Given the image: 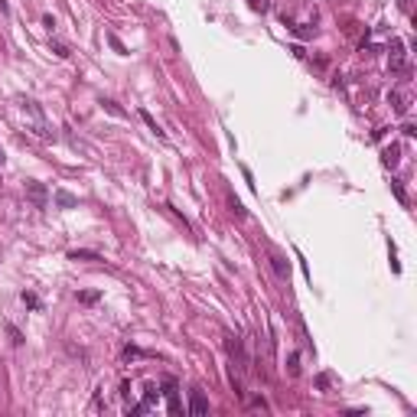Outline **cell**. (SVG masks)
I'll return each instance as SVG.
<instances>
[{"mask_svg":"<svg viewBox=\"0 0 417 417\" xmlns=\"http://www.w3.org/2000/svg\"><path fill=\"white\" fill-rule=\"evenodd\" d=\"M23 303H26V307H33V310L39 307V300H36V297H33V294H23Z\"/></svg>","mask_w":417,"mask_h":417,"instance_id":"19","label":"cell"},{"mask_svg":"<svg viewBox=\"0 0 417 417\" xmlns=\"http://www.w3.org/2000/svg\"><path fill=\"white\" fill-rule=\"evenodd\" d=\"M267 258H270V267H274V274L281 277V281H287V277H290V261L284 258L277 248H267Z\"/></svg>","mask_w":417,"mask_h":417,"instance_id":"3","label":"cell"},{"mask_svg":"<svg viewBox=\"0 0 417 417\" xmlns=\"http://www.w3.org/2000/svg\"><path fill=\"white\" fill-rule=\"evenodd\" d=\"M68 258L72 261H101L98 251H68Z\"/></svg>","mask_w":417,"mask_h":417,"instance_id":"11","label":"cell"},{"mask_svg":"<svg viewBox=\"0 0 417 417\" xmlns=\"http://www.w3.org/2000/svg\"><path fill=\"white\" fill-rule=\"evenodd\" d=\"M0 163H4V150H0Z\"/></svg>","mask_w":417,"mask_h":417,"instance_id":"22","label":"cell"},{"mask_svg":"<svg viewBox=\"0 0 417 417\" xmlns=\"http://www.w3.org/2000/svg\"><path fill=\"white\" fill-rule=\"evenodd\" d=\"M101 108L108 111V114H114V117H127V111H124L117 101H111V98H101Z\"/></svg>","mask_w":417,"mask_h":417,"instance_id":"9","label":"cell"},{"mask_svg":"<svg viewBox=\"0 0 417 417\" xmlns=\"http://www.w3.org/2000/svg\"><path fill=\"white\" fill-rule=\"evenodd\" d=\"M141 117H144V124H147V127H150V130H154V134L160 137V141H166V134H163V130H160V124H157V121H154V117H150V114H147V111H141Z\"/></svg>","mask_w":417,"mask_h":417,"instance_id":"12","label":"cell"},{"mask_svg":"<svg viewBox=\"0 0 417 417\" xmlns=\"http://www.w3.org/2000/svg\"><path fill=\"white\" fill-rule=\"evenodd\" d=\"M0 13H4V17L10 13V4H7V0H0Z\"/></svg>","mask_w":417,"mask_h":417,"instance_id":"21","label":"cell"},{"mask_svg":"<svg viewBox=\"0 0 417 417\" xmlns=\"http://www.w3.org/2000/svg\"><path fill=\"white\" fill-rule=\"evenodd\" d=\"M388 101H391L394 114H401V117H404L407 111H411V92H407V88H391V95H388Z\"/></svg>","mask_w":417,"mask_h":417,"instance_id":"2","label":"cell"},{"mask_svg":"<svg viewBox=\"0 0 417 417\" xmlns=\"http://www.w3.org/2000/svg\"><path fill=\"white\" fill-rule=\"evenodd\" d=\"M20 111H23V117H26V124H30V130L36 137H43V141H55V130L49 127V121H46V114H43V108H39L33 98H20Z\"/></svg>","mask_w":417,"mask_h":417,"instance_id":"1","label":"cell"},{"mask_svg":"<svg viewBox=\"0 0 417 417\" xmlns=\"http://www.w3.org/2000/svg\"><path fill=\"white\" fill-rule=\"evenodd\" d=\"M251 10H258V13H267V10H270V4H267V0H251Z\"/></svg>","mask_w":417,"mask_h":417,"instance_id":"16","label":"cell"},{"mask_svg":"<svg viewBox=\"0 0 417 417\" xmlns=\"http://www.w3.org/2000/svg\"><path fill=\"white\" fill-rule=\"evenodd\" d=\"M228 356H232V362L238 365V368H248V356H245V349H241V339L238 336H228Z\"/></svg>","mask_w":417,"mask_h":417,"instance_id":"5","label":"cell"},{"mask_svg":"<svg viewBox=\"0 0 417 417\" xmlns=\"http://www.w3.org/2000/svg\"><path fill=\"white\" fill-rule=\"evenodd\" d=\"M26 196H30V199H33V205H39V208L49 202V192H46V186H43V183H36V179H26Z\"/></svg>","mask_w":417,"mask_h":417,"instance_id":"4","label":"cell"},{"mask_svg":"<svg viewBox=\"0 0 417 417\" xmlns=\"http://www.w3.org/2000/svg\"><path fill=\"white\" fill-rule=\"evenodd\" d=\"M79 300L82 303H98V294H95V290H85V294H79Z\"/></svg>","mask_w":417,"mask_h":417,"instance_id":"15","label":"cell"},{"mask_svg":"<svg viewBox=\"0 0 417 417\" xmlns=\"http://www.w3.org/2000/svg\"><path fill=\"white\" fill-rule=\"evenodd\" d=\"M49 46H52V52L59 55V59H68V49H65V46H62V43H49Z\"/></svg>","mask_w":417,"mask_h":417,"instance_id":"17","label":"cell"},{"mask_svg":"<svg viewBox=\"0 0 417 417\" xmlns=\"http://www.w3.org/2000/svg\"><path fill=\"white\" fill-rule=\"evenodd\" d=\"M166 404H170V414H179V398H176V385L173 381H166Z\"/></svg>","mask_w":417,"mask_h":417,"instance_id":"8","label":"cell"},{"mask_svg":"<svg viewBox=\"0 0 417 417\" xmlns=\"http://www.w3.org/2000/svg\"><path fill=\"white\" fill-rule=\"evenodd\" d=\"M0 186H4V179H0Z\"/></svg>","mask_w":417,"mask_h":417,"instance_id":"23","label":"cell"},{"mask_svg":"<svg viewBox=\"0 0 417 417\" xmlns=\"http://www.w3.org/2000/svg\"><path fill=\"white\" fill-rule=\"evenodd\" d=\"M391 189H394V196H398L401 202H407V196H404V189H401V183H398V179H391Z\"/></svg>","mask_w":417,"mask_h":417,"instance_id":"18","label":"cell"},{"mask_svg":"<svg viewBox=\"0 0 417 417\" xmlns=\"http://www.w3.org/2000/svg\"><path fill=\"white\" fill-rule=\"evenodd\" d=\"M55 202L65 205V208H72L75 205V196H68V192H55Z\"/></svg>","mask_w":417,"mask_h":417,"instance_id":"13","label":"cell"},{"mask_svg":"<svg viewBox=\"0 0 417 417\" xmlns=\"http://www.w3.org/2000/svg\"><path fill=\"white\" fill-rule=\"evenodd\" d=\"M189 414H208V401H205V394L202 391H192V398H189Z\"/></svg>","mask_w":417,"mask_h":417,"instance_id":"7","label":"cell"},{"mask_svg":"<svg viewBox=\"0 0 417 417\" xmlns=\"http://www.w3.org/2000/svg\"><path fill=\"white\" fill-rule=\"evenodd\" d=\"M7 332H10V342L13 345H23V332H20L17 326H7Z\"/></svg>","mask_w":417,"mask_h":417,"instance_id":"14","label":"cell"},{"mask_svg":"<svg viewBox=\"0 0 417 417\" xmlns=\"http://www.w3.org/2000/svg\"><path fill=\"white\" fill-rule=\"evenodd\" d=\"M381 160H385V166H398V160H401V150L391 144V147H385V157H381Z\"/></svg>","mask_w":417,"mask_h":417,"instance_id":"10","label":"cell"},{"mask_svg":"<svg viewBox=\"0 0 417 417\" xmlns=\"http://www.w3.org/2000/svg\"><path fill=\"white\" fill-rule=\"evenodd\" d=\"M329 381H332L329 375H319V378H316V385H319V388H323V391H326V388H329Z\"/></svg>","mask_w":417,"mask_h":417,"instance_id":"20","label":"cell"},{"mask_svg":"<svg viewBox=\"0 0 417 417\" xmlns=\"http://www.w3.org/2000/svg\"><path fill=\"white\" fill-rule=\"evenodd\" d=\"M391 72H407V55H404V46L398 43V39H394L391 43Z\"/></svg>","mask_w":417,"mask_h":417,"instance_id":"6","label":"cell"}]
</instances>
